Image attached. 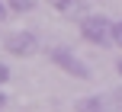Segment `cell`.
I'll list each match as a JSON object with an SVG mask.
<instances>
[{
	"instance_id": "obj_1",
	"label": "cell",
	"mask_w": 122,
	"mask_h": 112,
	"mask_svg": "<svg viewBox=\"0 0 122 112\" xmlns=\"http://www.w3.org/2000/svg\"><path fill=\"white\" fill-rule=\"evenodd\" d=\"M112 29H116V23H109L103 13L84 16V23H80V35H84L87 42H93V45H116Z\"/></svg>"
},
{
	"instance_id": "obj_7",
	"label": "cell",
	"mask_w": 122,
	"mask_h": 112,
	"mask_svg": "<svg viewBox=\"0 0 122 112\" xmlns=\"http://www.w3.org/2000/svg\"><path fill=\"white\" fill-rule=\"evenodd\" d=\"M112 35H116V45L122 48V23H116V29H112Z\"/></svg>"
},
{
	"instance_id": "obj_8",
	"label": "cell",
	"mask_w": 122,
	"mask_h": 112,
	"mask_svg": "<svg viewBox=\"0 0 122 112\" xmlns=\"http://www.w3.org/2000/svg\"><path fill=\"white\" fill-rule=\"evenodd\" d=\"M10 80V67H6V64H0V83H6Z\"/></svg>"
},
{
	"instance_id": "obj_9",
	"label": "cell",
	"mask_w": 122,
	"mask_h": 112,
	"mask_svg": "<svg viewBox=\"0 0 122 112\" xmlns=\"http://www.w3.org/2000/svg\"><path fill=\"white\" fill-rule=\"evenodd\" d=\"M6 10H10V6H3V3H0V19H3V16H6Z\"/></svg>"
},
{
	"instance_id": "obj_2",
	"label": "cell",
	"mask_w": 122,
	"mask_h": 112,
	"mask_svg": "<svg viewBox=\"0 0 122 112\" xmlns=\"http://www.w3.org/2000/svg\"><path fill=\"white\" fill-rule=\"evenodd\" d=\"M74 109H77V112H122V90L77 99V106H74Z\"/></svg>"
},
{
	"instance_id": "obj_10",
	"label": "cell",
	"mask_w": 122,
	"mask_h": 112,
	"mask_svg": "<svg viewBox=\"0 0 122 112\" xmlns=\"http://www.w3.org/2000/svg\"><path fill=\"white\" fill-rule=\"evenodd\" d=\"M3 103H6V96H3V93H0V106H3Z\"/></svg>"
},
{
	"instance_id": "obj_5",
	"label": "cell",
	"mask_w": 122,
	"mask_h": 112,
	"mask_svg": "<svg viewBox=\"0 0 122 112\" xmlns=\"http://www.w3.org/2000/svg\"><path fill=\"white\" fill-rule=\"evenodd\" d=\"M36 10V0H10V13H29Z\"/></svg>"
},
{
	"instance_id": "obj_3",
	"label": "cell",
	"mask_w": 122,
	"mask_h": 112,
	"mask_svg": "<svg viewBox=\"0 0 122 112\" xmlns=\"http://www.w3.org/2000/svg\"><path fill=\"white\" fill-rule=\"evenodd\" d=\"M51 61L58 64L64 74H71V77H77V80H87L90 77V67H87L84 61H80L77 55H74L71 48H51Z\"/></svg>"
},
{
	"instance_id": "obj_4",
	"label": "cell",
	"mask_w": 122,
	"mask_h": 112,
	"mask_svg": "<svg viewBox=\"0 0 122 112\" xmlns=\"http://www.w3.org/2000/svg\"><path fill=\"white\" fill-rule=\"evenodd\" d=\"M3 48L10 55H16V58H29V55L39 51V35L36 32H10L3 38Z\"/></svg>"
},
{
	"instance_id": "obj_11",
	"label": "cell",
	"mask_w": 122,
	"mask_h": 112,
	"mask_svg": "<svg viewBox=\"0 0 122 112\" xmlns=\"http://www.w3.org/2000/svg\"><path fill=\"white\" fill-rule=\"evenodd\" d=\"M119 74H122V61H119Z\"/></svg>"
},
{
	"instance_id": "obj_6",
	"label": "cell",
	"mask_w": 122,
	"mask_h": 112,
	"mask_svg": "<svg viewBox=\"0 0 122 112\" xmlns=\"http://www.w3.org/2000/svg\"><path fill=\"white\" fill-rule=\"evenodd\" d=\"M48 3L55 6V10H64V13H77V10H80L77 0H48Z\"/></svg>"
}]
</instances>
